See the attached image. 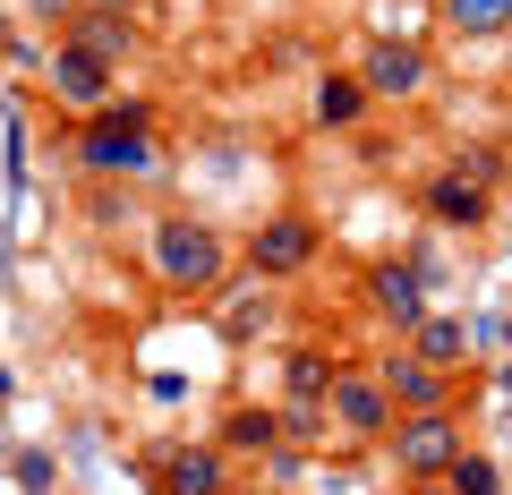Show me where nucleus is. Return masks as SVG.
<instances>
[{
  "instance_id": "nucleus-23",
  "label": "nucleus",
  "mask_w": 512,
  "mask_h": 495,
  "mask_svg": "<svg viewBox=\"0 0 512 495\" xmlns=\"http://www.w3.org/2000/svg\"><path fill=\"white\" fill-rule=\"evenodd\" d=\"M0 52H9V43H0Z\"/></svg>"
},
{
  "instance_id": "nucleus-13",
  "label": "nucleus",
  "mask_w": 512,
  "mask_h": 495,
  "mask_svg": "<svg viewBox=\"0 0 512 495\" xmlns=\"http://www.w3.org/2000/svg\"><path fill=\"white\" fill-rule=\"evenodd\" d=\"M410 350H419L427 367H444V376L470 367V333H461V316H419V325H410Z\"/></svg>"
},
{
  "instance_id": "nucleus-10",
  "label": "nucleus",
  "mask_w": 512,
  "mask_h": 495,
  "mask_svg": "<svg viewBox=\"0 0 512 495\" xmlns=\"http://www.w3.org/2000/svg\"><path fill=\"white\" fill-rule=\"evenodd\" d=\"M495 205H487V188L478 180H461V171H444L436 188H427V222H444V231H478Z\"/></svg>"
},
{
  "instance_id": "nucleus-22",
  "label": "nucleus",
  "mask_w": 512,
  "mask_h": 495,
  "mask_svg": "<svg viewBox=\"0 0 512 495\" xmlns=\"http://www.w3.org/2000/svg\"><path fill=\"white\" fill-rule=\"evenodd\" d=\"M77 9H128V0H77Z\"/></svg>"
},
{
  "instance_id": "nucleus-3",
  "label": "nucleus",
  "mask_w": 512,
  "mask_h": 495,
  "mask_svg": "<svg viewBox=\"0 0 512 495\" xmlns=\"http://www.w3.org/2000/svg\"><path fill=\"white\" fill-rule=\"evenodd\" d=\"M376 444H393V470L402 478H444V461L461 453V419L453 410H393Z\"/></svg>"
},
{
  "instance_id": "nucleus-9",
  "label": "nucleus",
  "mask_w": 512,
  "mask_h": 495,
  "mask_svg": "<svg viewBox=\"0 0 512 495\" xmlns=\"http://www.w3.org/2000/svg\"><path fill=\"white\" fill-rule=\"evenodd\" d=\"M359 86H367V94H419V86H427V60H419V43H367V60H359Z\"/></svg>"
},
{
  "instance_id": "nucleus-20",
  "label": "nucleus",
  "mask_w": 512,
  "mask_h": 495,
  "mask_svg": "<svg viewBox=\"0 0 512 495\" xmlns=\"http://www.w3.org/2000/svg\"><path fill=\"white\" fill-rule=\"evenodd\" d=\"M26 9H35L43 26H69V18H77V0H26Z\"/></svg>"
},
{
  "instance_id": "nucleus-8",
  "label": "nucleus",
  "mask_w": 512,
  "mask_h": 495,
  "mask_svg": "<svg viewBox=\"0 0 512 495\" xmlns=\"http://www.w3.org/2000/svg\"><path fill=\"white\" fill-rule=\"evenodd\" d=\"M367 308L410 333L427 316V265H376V274H367Z\"/></svg>"
},
{
  "instance_id": "nucleus-12",
  "label": "nucleus",
  "mask_w": 512,
  "mask_h": 495,
  "mask_svg": "<svg viewBox=\"0 0 512 495\" xmlns=\"http://www.w3.org/2000/svg\"><path fill=\"white\" fill-rule=\"evenodd\" d=\"M69 43H86L94 60H111V69H120L128 43H137V26H128V9H77V18H69Z\"/></svg>"
},
{
  "instance_id": "nucleus-18",
  "label": "nucleus",
  "mask_w": 512,
  "mask_h": 495,
  "mask_svg": "<svg viewBox=\"0 0 512 495\" xmlns=\"http://www.w3.org/2000/svg\"><path fill=\"white\" fill-rule=\"evenodd\" d=\"M222 444H231V453H274V410H239L231 427H222Z\"/></svg>"
},
{
  "instance_id": "nucleus-16",
  "label": "nucleus",
  "mask_w": 512,
  "mask_h": 495,
  "mask_svg": "<svg viewBox=\"0 0 512 495\" xmlns=\"http://www.w3.org/2000/svg\"><path fill=\"white\" fill-rule=\"evenodd\" d=\"M325 385H333V359H325V350H291L282 393H291V402H325Z\"/></svg>"
},
{
  "instance_id": "nucleus-7",
  "label": "nucleus",
  "mask_w": 512,
  "mask_h": 495,
  "mask_svg": "<svg viewBox=\"0 0 512 495\" xmlns=\"http://www.w3.org/2000/svg\"><path fill=\"white\" fill-rule=\"evenodd\" d=\"M248 265L265 282H291V274H308L316 265V222L308 214H274V222H256V239H248Z\"/></svg>"
},
{
  "instance_id": "nucleus-15",
  "label": "nucleus",
  "mask_w": 512,
  "mask_h": 495,
  "mask_svg": "<svg viewBox=\"0 0 512 495\" xmlns=\"http://www.w3.org/2000/svg\"><path fill=\"white\" fill-rule=\"evenodd\" d=\"M444 487L453 495H504V470H495V453H470V444H461V453L444 461Z\"/></svg>"
},
{
  "instance_id": "nucleus-2",
  "label": "nucleus",
  "mask_w": 512,
  "mask_h": 495,
  "mask_svg": "<svg viewBox=\"0 0 512 495\" xmlns=\"http://www.w3.org/2000/svg\"><path fill=\"white\" fill-rule=\"evenodd\" d=\"M222 265H231V248H222L205 222L171 214L163 231H154V282H171V291H214Z\"/></svg>"
},
{
  "instance_id": "nucleus-17",
  "label": "nucleus",
  "mask_w": 512,
  "mask_h": 495,
  "mask_svg": "<svg viewBox=\"0 0 512 495\" xmlns=\"http://www.w3.org/2000/svg\"><path fill=\"white\" fill-rule=\"evenodd\" d=\"M359 111H367V86H359V77H325V86H316V120H325V129H350Z\"/></svg>"
},
{
  "instance_id": "nucleus-4",
  "label": "nucleus",
  "mask_w": 512,
  "mask_h": 495,
  "mask_svg": "<svg viewBox=\"0 0 512 495\" xmlns=\"http://www.w3.org/2000/svg\"><path fill=\"white\" fill-rule=\"evenodd\" d=\"M367 376L384 385V402H393V410H453V376H444V367H427L410 342H402V350H384Z\"/></svg>"
},
{
  "instance_id": "nucleus-6",
  "label": "nucleus",
  "mask_w": 512,
  "mask_h": 495,
  "mask_svg": "<svg viewBox=\"0 0 512 495\" xmlns=\"http://www.w3.org/2000/svg\"><path fill=\"white\" fill-rule=\"evenodd\" d=\"M43 77H52V103H69V111H103L111 86H120V69H111V60H94L86 43H69V35L52 43V69H43Z\"/></svg>"
},
{
  "instance_id": "nucleus-5",
  "label": "nucleus",
  "mask_w": 512,
  "mask_h": 495,
  "mask_svg": "<svg viewBox=\"0 0 512 495\" xmlns=\"http://www.w3.org/2000/svg\"><path fill=\"white\" fill-rule=\"evenodd\" d=\"M325 419L342 427L350 444H376L384 427H393V402H384L376 376H350V367H333V385H325Z\"/></svg>"
},
{
  "instance_id": "nucleus-1",
  "label": "nucleus",
  "mask_w": 512,
  "mask_h": 495,
  "mask_svg": "<svg viewBox=\"0 0 512 495\" xmlns=\"http://www.w3.org/2000/svg\"><path fill=\"white\" fill-rule=\"evenodd\" d=\"M154 120H146V103H103V111H86V137H77V163H86V171H103V180H111V171H120V180H128V171H154Z\"/></svg>"
},
{
  "instance_id": "nucleus-14",
  "label": "nucleus",
  "mask_w": 512,
  "mask_h": 495,
  "mask_svg": "<svg viewBox=\"0 0 512 495\" xmlns=\"http://www.w3.org/2000/svg\"><path fill=\"white\" fill-rule=\"evenodd\" d=\"M444 26L470 35V43H487V35H504V26H512V0H444Z\"/></svg>"
},
{
  "instance_id": "nucleus-21",
  "label": "nucleus",
  "mask_w": 512,
  "mask_h": 495,
  "mask_svg": "<svg viewBox=\"0 0 512 495\" xmlns=\"http://www.w3.org/2000/svg\"><path fill=\"white\" fill-rule=\"evenodd\" d=\"M410 495H453V487H444V478H410Z\"/></svg>"
},
{
  "instance_id": "nucleus-11",
  "label": "nucleus",
  "mask_w": 512,
  "mask_h": 495,
  "mask_svg": "<svg viewBox=\"0 0 512 495\" xmlns=\"http://www.w3.org/2000/svg\"><path fill=\"white\" fill-rule=\"evenodd\" d=\"M163 495H222V453L214 444H171L163 453Z\"/></svg>"
},
{
  "instance_id": "nucleus-19",
  "label": "nucleus",
  "mask_w": 512,
  "mask_h": 495,
  "mask_svg": "<svg viewBox=\"0 0 512 495\" xmlns=\"http://www.w3.org/2000/svg\"><path fill=\"white\" fill-rule=\"evenodd\" d=\"M274 436L316 444V436H325V402H282V410H274Z\"/></svg>"
}]
</instances>
